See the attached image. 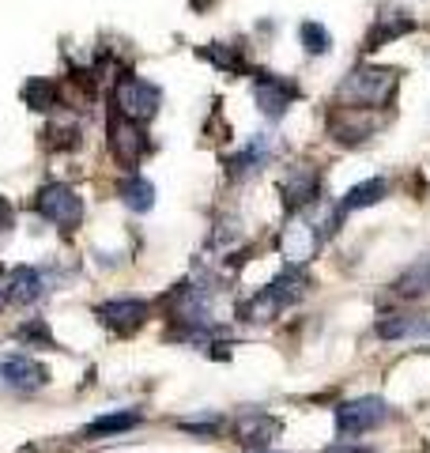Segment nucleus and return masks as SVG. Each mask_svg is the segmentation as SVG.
I'll return each instance as SVG.
<instances>
[{"label":"nucleus","instance_id":"nucleus-4","mask_svg":"<svg viewBox=\"0 0 430 453\" xmlns=\"http://www.w3.org/2000/svg\"><path fill=\"white\" fill-rule=\"evenodd\" d=\"M106 144H110L113 163L125 166V170H136L143 163V155L151 151V140H148V133H143V125L121 118V113H110V121H106Z\"/></svg>","mask_w":430,"mask_h":453},{"label":"nucleus","instance_id":"nucleus-14","mask_svg":"<svg viewBox=\"0 0 430 453\" xmlns=\"http://www.w3.org/2000/svg\"><path fill=\"white\" fill-rule=\"evenodd\" d=\"M268 159H272V136H268V133H257L246 148L234 151L231 159H227V174H231V178H250V174H257V170H261Z\"/></svg>","mask_w":430,"mask_h":453},{"label":"nucleus","instance_id":"nucleus-23","mask_svg":"<svg viewBox=\"0 0 430 453\" xmlns=\"http://www.w3.org/2000/svg\"><path fill=\"white\" fill-rule=\"evenodd\" d=\"M298 38H303V50L310 57H325L328 50H333V35H328V27L325 23H303L298 27Z\"/></svg>","mask_w":430,"mask_h":453},{"label":"nucleus","instance_id":"nucleus-13","mask_svg":"<svg viewBox=\"0 0 430 453\" xmlns=\"http://www.w3.org/2000/svg\"><path fill=\"white\" fill-rule=\"evenodd\" d=\"M408 31H415V19L408 16V12H400V8H385L381 16H378V23L370 27V35H366V53H374V50H381V46H389V42H396V38H404Z\"/></svg>","mask_w":430,"mask_h":453},{"label":"nucleus","instance_id":"nucleus-10","mask_svg":"<svg viewBox=\"0 0 430 453\" xmlns=\"http://www.w3.org/2000/svg\"><path fill=\"white\" fill-rule=\"evenodd\" d=\"M283 423L276 416H268L265 408H250V412H242L238 423H234V438L246 449H268L272 438H280Z\"/></svg>","mask_w":430,"mask_h":453},{"label":"nucleus","instance_id":"nucleus-7","mask_svg":"<svg viewBox=\"0 0 430 453\" xmlns=\"http://www.w3.org/2000/svg\"><path fill=\"white\" fill-rule=\"evenodd\" d=\"M298 98V83L276 73H253V103L268 121H280Z\"/></svg>","mask_w":430,"mask_h":453},{"label":"nucleus","instance_id":"nucleus-22","mask_svg":"<svg viewBox=\"0 0 430 453\" xmlns=\"http://www.w3.org/2000/svg\"><path fill=\"white\" fill-rule=\"evenodd\" d=\"M143 416L136 412V408H125V412H113V416H98L88 431H83V438H103V434H125L140 427Z\"/></svg>","mask_w":430,"mask_h":453},{"label":"nucleus","instance_id":"nucleus-9","mask_svg":"<svg viewBox=\"0 0 430 453\" xmlns=\"http://www.w3.org/2000/svg\"><path fill=\"white\" fill-rule=\"evenodd\" d=\"M280 193H283V208L295 216V211H303V208L321 201V174L313 166L298 163V166L287 170V178L280 181Z\"/></svg>","mask_w":430,"mask_h":453},{"label":"nucleus","instance_id":"nucleus-21","mask_svg":"<svg viewBox=\"0 0 430 453\" xmlns=\"http://www.w3.org/2000/svg\"><path fill=\"white\" fill-rule=\"evenodd\" d=\"M23 103L31 106V110H38V113H50V110L61 106V88H57L53 80L35 76V80L23 83Z\"/></svg>","mask_w":430,"mask_h":453},{"label":"nucleus","instance_id":"nucleus-5","mask_svg":"<svg viewBox=\"0 0 430 453\" xmlns=\"http://www.w3.org/2000/svg\"><path fill=\"white\" fill-rule=\"evenodd\" d=\"M35 208H38V216L53 223V226H61L65 234H72L80 226L83 219V201H80V193L65 186V181H50V186H42L38 196H35Z\"/></svg>","mask_w":430,"mask_h":453},{"label":"nucleus","instance_id":"nucleus-17","mask_svg":"<svg viewBox=\"0 0 430 453\" xmlns=\"http://www.w3.org/2000/svg\"><path fill=\"white\" fill-rule=\"evenodd\" d=\"M393 291H396V299H426L430 295V253L419 261H411L404 273L396 276Z\"/></svg>","mask_w":430,"mask_h":453},{"label":"nucleus","instance_id":"nucleus-31","mask_svg":"<svg viewBox=\"0 0 430 453\" xmlns=\"http://www.w3.org/2000/svg\"><path fill=\"white\" fill-rule=\"evenodd\" d=\"M246 453H268V449H246Z\"/></svg>","mask_w":430,"mask_h":453},{"label":"nucleus","instance_id":"nucleus-6","mask_svg":"<svg viewBox=\"0 0 430 453\" xmlns=\"http://www.w3.org/2000/svg\"><path fill=\"white\" fill-rule=\"evenodd\" d=\"M385 419H389V404L381 396H355V401H343L336 408V431L343 442H351L366 431H378Z\"/></svg>","mask_w":430,"mask_h":453},{"label":"nucleus","instance_id":"nucleus-19","mask_svg":"<svg viewBox=\"0 0 430 453\" xmlns=\"http://www.w3.org/2000/svg\"><path fill=\"white\" fill-rule=\"evenodd\" d=\"M118 196H121V204L125 208H133V211H151L155 204V186L143 174H136V170H128V178H121V186H118Z\"/></svg>","mask_w":430,"mask_h":453},{"label":"nucleus","instance_id":"nucleus-1","mask_svg":"<svg viewBox=\"0 0 430 453\" xmlns=\"http://www.w3.org/2000/svg\"><path fill=\"white\" fill-rule=\"evenodd\" d=\"M400 88L396 68H378V65H358L348 73L336 88V106H358V110H389Z\"/></svg>","mask_w":430,"mask_h":453},{"label":"nucleus","instance_id":"nucleus-28","mask_svg":"<svg viewBox=\"0 0 430 453\" xmlns=\"http://www.w3.org/2000/svg\"><path fill=\"white\" fill-rule=\"evenodd\" d=\"M325 453H374V449H358V446H351V442H336V446H328Z\"/></svg>","mask_w":430,"mask_h":453},{"label":"nucleus","instance_id":"nucleus-15","mask_svg":"<svg viewBox=\"0 0 430 453\" xmlns=\"http://www.w3.org/2000/svg\"><path fill=\"white\" fill-rule=\"evenodd\" d=\"M42 295H46V280H42L38 268L31 265H16L8 273V303H16V306H31L38 303Z\"/></svg>","mask_w":430,"mask_h":453},{"label":"nucleus","instance_id":"nucleus-27","mask_svg":"<svg viewBox=\"0 0 430 453\" xmlns=\"http://www.w3.org/2000/svg\"><path fill=\"white\" fill-rule=\"evenodd\" d=\"M12 223H16V208H12L8 196H0V234L12 231Z\"/></svg>","mask_w":430,"mask_h":453},{"label":"nucleus","instance_id":"nucleus-12","mask_svg":"<svg viewBox=\"0 0 430 453\" xmlns=\"http://www.w3.org/2000/svg\"><path fill=\"white\" fill-rule=\"evenodd\" d=\"M98 321H103L110 333L128 336L148 321V303L143 299H110V303L98 306Z\"/></svg>","mask_w":430,"mask_h":453},{"label":"nucleus","instance_id":"nucleus-29","mask_svg":"<svg viewBox=\"0 0 430 453\" xmlns=\"http://www.w3.org/2000/svg\"><path fill=\"white\" fill-rule=\"evenodd\" d=\"M4 306H12V303H8V273L0 268V310H4Z\"/></svg>","mask_w":430,"mask_h":453},{"label":"nucleus","instance_id":"nucleus-25","mask_svg":"<svg viewBox=\"0 0 430 453\" xmlns=\"http://www.w3.org/2000/svg\"><path fill=\"white\" fill-rule=\"evenodd\" d=\"M42 136H46V148H50V151L80 148V129H76V125H53V129H46Z\"/></svg>","mask_w":430,"mask_h":453},{"label":"nucleus","instance_id":"nucleus-18","mask_svg":"<svg viewBox=\"0 0 430 453\" xmlns=\"http://www.w3.org/2000/svg\"><path fill=\"white\" fill-rule=\"evenodd\" d=\"M200 57L204 61H211L219 73H227V76H242L246 73V53H242V46H234V42H208L204 50H200Z\"/></svg>","mask_w":430,"mask_h":453},{"label":"nucleus","instance_id":"nucleus-2","mask_svg":"<svg viewBox=\"0 0 430 453\" xmlns=\"http://www.w3.org/2000/svg\"><path fill=\"white\" fill-rule=\"evenodd\" d=\"M306 288H310V276L298 265H287L283 273L272 280V283H265V288L257 291L250 303L238 306V318L242 321H253V325H268V321H276L287 306H295L298 299H303Z\"/></svg>","mask_w":430,"mask_h":453},{"label":"nucleus","instance_id":"nucleus-30","mask_svg":"<svg viewBox=\"0 0 430 453\" xmlns=\"http://www.w3.org/2000/svg\"><path fill=\"white\" fill-rule=\"evenodd\" d=\"M193 8H196V12H204V8H211V0H193Z\"/></svg>","mask_w":430,"mask_h":453},{"label":"nucleus","instance_id":"nucleus-16","mask_svg":"<svg viewBox=\"0 0 430 453\" xmlns=\"http://www.w3.org/2000/svg\"><path fill=\"white\" fill-rule=\"evenodd\" d=\"M381 340H430V314H393L378 325Z\"/></svg>","mask_w":430,"mask_h":453},{"label":"nucleus","instance_id":"nucleus-3","mask_svg":"<svg viewBox=\"0 0 430 453\" xmlns=\"http://www.w3.org/2000/svg\"><path fill=\"white\" fill-rule=\"evenodd\" d=\"M163 106V91L151 80H143L136 73H121L113 80V113H121L128 121L148 125Z\"/></svg>","mask_w":430,"mask_h":453},{"label":"nucleus","instance_id":"nucleus-26","mask_svg":"<svg viewBox=\"0 0 430 453\" xmlns=\"http://www.w3.org/2000/svg\"><path fill=\"white\" fill-rule=\"evenodd\" d=\"M223 427V419L219 416H211V419H181V431H189V434H215Z\"/></svg>","mask_w":430,"mask_h":453},{"label":"nucleus","instance_id":"nucleus-11","mask_svg":"<svg viewBox=\"0 0 430 453\" xmlns=\"http://www.w3.org/2000/svg\"><path fill=\"white\" fill-rule=\"evenodd\" d=\"M50 381V371L27 356H4L0 359V386L4 389H16V393H31L38 386Z\"/></svg>","mask_w":430,"mask_h":453},{"label":"nucleus","instance_id":"nucleus-8","mask_svg":"<svg viewBox=\"0 0 430 453\" xmlns=\"http://www.w3.org/2000/svg\"><path fill=\"white\" fill-rule=\"evenodd\" d=\"M378 133V118L374 110H358V106H333L328 113V136L340 140V144H363Z\"/></svg>","mask_w":430,"mask_h":453},{"label":"nucleus","instance_id":"nucleus-24","mask_svg":"<svg viewBox=\"0 0 430 453\" xmlns=\"http://www.w3.org/2000/svg\"><path fill=\"white\" fill-rule=\"evenodd\" d=\"M16 340H19V344H27V348H53L50 325L42 321V318L27 321V325H19V329H16Z\"/></svg>","mask_w":430,"mask_h":453},{"label":"nucleus","instance_id":"nucleus-20","mask_svg":"<svg viewBox=\"0 0 430 453\" xmlns=\"http://www.w3.org/2000/svg\"><path fill=\"white\" fill-rule=\"evenodd\" d=\"M385 193H389V181H385V178H366V181H358V186H351L348 193H343L340 211H358V208H370V204H378Z\"/></svg>","mask_w":430,"mask_h":453}]
</instances>
